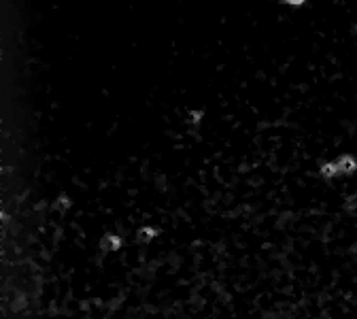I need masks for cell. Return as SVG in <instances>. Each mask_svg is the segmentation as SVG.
Wrapping results in <instances>:
<instances>
[{
	"label": "cell",
	"mask_w": 357,
	"mask_h": 319,
	"mask_svg": "<svg viewBox=\"0 0 357 319\" xmlns=\"http://www.w3.org/2000/svg\"><path fill=\"white\" fill-rule=\"evenodd\" d=\"M285 2H289V4H296V6H298V4H302L304 0H285Z\"/></svg>",
	"instance_id": "cell-1"
}]
</instances>
